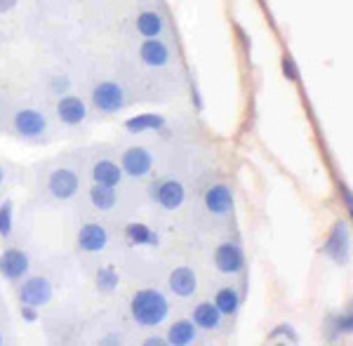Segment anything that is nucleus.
Instances as JSON below:
<instances>
[{
    "label": "nucleus",
    "instance_id": "obj_12",
    "mask_svg": "<svg viewBox=\"0 0 353 346\" xmlns=\"http://www.w3.org/2000/svg\"><path fill=\"white\" fill-rule=\"evenodd\" d=\"M57 116L68 128H76V125L85 123V118H88V106L76 94H64V97L57 101Z\"/></svg>",
    "mask_w": 353,
    "mask_h": 346
},
{
    "label": "nucleus",
    "instance_id": "obj_2",
    "mask_svg": "<svg viewBox=\"0 0 353 346\" xmlns=\"http://www.w3.org/2000/svg\"><path fill=\"white\" fill-rule=\"evenodd\" d=\"M323 254H327L334 264H346L351 254V231L346 222H334L330 236L323 245Z\"/></svg>",
    "mask_w": 353,
    "mask_h": 346
},
{
    "label": "nucleus",
    "instance_id": "obj_10",
    "mask_svg": "<svg viewBox=\"0 0 353 346\" xmlns=\"http://www.w3.org/2000/svg\"><path fill=\"white\" fill-rule=\"evenodd\" d=\"M14 130L19 137L36 139L48 130V121L38 109H19L14 113Z\"/></svg>",
    "mask_w": 353,
    "mask_h": 346
},
{
    "label": "nucleus",
    "instance_id": "obj_4",
    "mask_svg": "<svg viewBox=\"0 0 353 346\" xmlns=\"http://www.w3.org/2000/svg\"><path fill=\"white\" fill-rule=\"evenodd\" d=\"M214 269L219 271V274L224 276H238L241 271L245 269V252L243 247L238 245V243H221V245H217V250H214Z\"/></svg>",
    "mask_w": 353,
    "mask_h": 346
},
{
    "label": "nucleus",
    "instance_id": "obj_19",
    "mask_svg": "<svg viewBox=\"0 0 353 346\" xmlns=\"http://www.w3.org/2000/svg\"><path fill=\"white\" fill-rule=\"evenodd\" d=\"M125 241L130 243V245H146V247H158V243H161V238L153 229H149L146 224L141 222H130L125 226Z\"/></svg>",
    "mask_w": 353,
    "mask_h": 346
},
{
    "label": "nucleus",
    "instance_id": "obj_1",
    "mask_svg": "<svg viewBox=\"0 0 353 346\" xmlns=\"http://www.w3.org/2000/svg\"><path fill=\"white\" fill-rule=\"evenodd\" d=\"M130 314L137 325L141 327H156L165 323L170 316V304L163 292L146 287V290H137L130 299Z\"/></svg>",
    "mask_w": 353,
    "mask_h": 346
},
{
    "label": "nucleus",
    "instance_id": "obj_13",
    "mask_svg": "<svg viewBox=\"0 0 353 346\" xmlns=\"http://www.w3.org/2000/svg\"><path fill=\"white\" fill-rule=\"evenodd\" d=\"M168 283H170V290L181 299L193 297L198 290V278L191 266H176V269H172L170 271Z\"/></svg>",
    "mask_w": 353,
    "mask_h": 346
},
{
    "label": "nucleus",
    "instance_id": "obj_33",
    "mask_svg": "<svg viewBox=\"0 0 353 346\" xmlns=\"http://www.w3.org/2000/svg\"><path fill=\"white\" fill-rule=\"evenodd\" d=\"M191 99H193V104H196V109H198V111H203V99H201V94H198V90H196V88L191 90Z\"/></svg>",
    "mask_w": 353,
    "mask_h": 346
},
{
    "label": "nucleus",
    "instance_id": "obj_22",
    "mask_svg": "<svg viewBox=\"0 0 353 346\" xmlns=\"http://www.w3.org/2000/svg\"><path fill=\"white\" fill-rule=\"evenodd\" d=\"M241 292L236 290V287H221V290H217V294H214V306L219 309L221 316H236L238 309H241Z\"/></svg>",
    "mask_w": 353,
    "mask_h": 346
},
{
    "label": "nucleus",
    "instance_id": "obj_35",
    "mask_svg": "<svg viewBox=\"0 0 353 346\" xmlns=\"http://www.w3.org/2000/svg\"><path fill=\"white\" fill-rule=\"evenodd\" d=\"M121 342H123L121 337H104V339H101L99 344H104V346H106V344H121Z\"/></svg>",
    "mask_w": 353,
    "mask_h": 346
},
{
    "label": "nucleus",
    "instance_id": "obj_15",
    "mask_svg": "<svg viewBox=\"0 0 353 346\" xmlns=\"http://www.w3.org/2000/svg\"><path fill=\"white\" fill-rule=\"evenodd\" d=\"M203 203L212 214H226V212H231V207H233V194L226 184H212L205 191Z\"/></svg>",
    "mask_w": 353,
    "mask_h": 346
},
{
    "label": "nucleus",
    "instance_id": "obj_16",
    "mask_svg": "<svg viewBox=\"0 0 353 346\" xmlns=\"http://www.w3.org/2000/svg\"><path fill=\"white\" fill-rule=\"evenodd\" d=\"M92 179L94 184H104V186H113L118 189V184L123 181V170L116 161L111 158H101L92 165Z\"/></svg>",
    "mask_w": 353,
    "mask_h": 346
},
{
    "label": "nucleus",
    "instance_id": "obj_18",
    "mask_svg": "<svg viewBox=\"0 0 353 346\" xmlns=\"http://www.w3.org/2000/svg\"><path fill=\"white\" fill-rule=\"evenodd\" d=\"M134 26H137V31H139V36L161 38V33L165 31V19L161 12H156V10H144V12L137 14Z\"/></svg>",
    "mask_w": 353,
    "mask_h": 346
},
{
    "label": "nucleus",
    "instance_id": "obj_8",
    "mask_svg": "<svg viewBox=\"0 0 353 346\" xmlns=\"http://www.w3.org/2000/svg\"><path fill=\"white\" fill-rule=\"evenodd\" d=\"M151 196L163 210L172 212V210H179L184 205L186 191H184V184H179L176 179H163L151 186Z\"/></svg>",
    "mask_w": 353,
    "mask_h": 346
},
{
    "label": "nucleus",
    "instance_id": "obj_29",
    "mask_svg": "<svg viewBox=\"0 0 353 346\" xmlns=\"http://www.w3.org/2000/svg\"><path fill=\"white\" fill-rule=\"evenodd\" d=\"M50 88H52L57 94H64L66 90L71 88V81H68V76H54L52 83H50Z\"/></svg>",
    "mask_w": 353,
    "mask_h": 346
},
{
    "label": "nucleus",
    "instance_id": "obj_5",
    "mask_svg": "<svg viewBox=\"0 0 353 346\" xmlns=\"http://www.w3.org/2000/svg\"><path fill=\"white\" fill-rule=\"evenodd\" d=\"M19 299H21V304L41 309V306L50 304V299H52V283H50L45 276L26 278L19 287Z\"/></svg>",
    "mask_w": 353,
    "mask_h": 346
},
{
    "label": "nucleus",
    "instance_id": "obj_30",
    "mask_svg": "<svg viewBox=\"0 0 353 346\" xmlns=\"http://www.w3.org/2000/svg\"><path fill=\"white\" fill-rule=\"evenodd\" d=\"M21 318H24L26 323H36L38 320V309L36 306H28V304H21Z\"/></svg>",
    "mask_w": 353,
    "mask_h": 346
},
{
    "label": "nucleus",
    "instance_id": "obj_14",
    "mask_svg": "<svg viewBox=\"0 0 353 346\" xmlns=\"http://www.w3.org/2000/svg\"><path fill=\"white\" fill-rule=\"evenodd\" d=\"M139 59L144 61L146 66H151V69H163L170 61V48L161 38H146L139 48Z\"/></svg>",
    "mask_w": 353,
    "mask_h": 346
},
{
    "label": "nucleus",
    "instance_id": "obj_23",
    "mask_svg": "<svg viewBox=\"0 0 353 346\" xmlns=\"http://www.w3.org/2000/svg\"><path fill=\"white\" fill-rule=\"evenodd\" d=\"M90 203L101 210V212H106V210H113L118 203V194L113 186H104V184H92V189H90Z\"/></svg>",
    "mask_w": 353,
    "mask_h": 346
},
{
    "label": "nucleus",
    "instance_id": "obj_31",
    "mask_svg": "<svg viewBox=\"0 0 353 346\" xmlns=\"http://www.w3.org/2000/svg\"><path fill=\"white\" fill-rule=\"evenodd\" d=\"M17 3H19V0H0V14H5V12H10V10H14Z\"/></svg>",
    "mask_w": 353,
    "mask_h": 346
},
{
    "label": "nucleus",
    "instance_id": "obj_3",
    "mask_svg": "<svg viewBox=\"0 0 353 346\" xmlns=\"http://www.w3.org/2000/svg\"><path fill=\"white\" fill-rule=\"evenodd\" d=\"M92 104L101 113H118L125 109V90L113 81H101L92 90Z\"/></svg>",
    "mask_w": 353,
    "mask_h": 346
},
{
    "label": "nucleus",
    "instance_id": "obj_32",
    "mask_svg": "<svg viewBox=\"0 0 353 346\" xmlns=\"http://www.w3.org/2000/svg\"><path fill=\"white\" fill-rule=\"evenodd\" d=\"M339 191H341V198H344V205L351 207V191H349V186H346L344 181L339 184Z\"/></svg>",
    "mask_w": 353,
    "mask_h": 346
},
{
    "label": "nucleus",
    "instance_id": "obj_27",
    "mask_svg": "<svg viewBox=\"0 0 353 346\" xmlns=\"http://www.w3.org/2000/svg\"><path fill=\"white\" fill-rule=\"evenodd\" d=\"M276 339H285V342H297V330L288 323H281L269 332V342H276Z\"/></svg>",
    "mask_w": 353,
    "mask_h": 346
},
{
    "label": "nucleus",
    "instance_id": "obj_20",
    "mask_svg": "<svg viewBox=\"0 0 353 346\" xmlns=\"http://www.w3.org/2000/svg\"><path fill=\"white\" fill-rule=\"evenodd\" d=\"M125 130L130 134H141V132H158V130H165V118L158 116V113H139V116H132L125 121Z\"/></svg>",
    "mask_w": 353,
    "mask_h": 346
},
{
    "label": "nucleus",
    "instance_id": "obj_36",
    "mask_svg": "<svg viewBox=\"0 0 353 346\" xmlns=\"http://www.w3.org/2000/svg\"><path fill=\"white\" fill-rule=\"evenodd\" d=\"M3 181H5V170L0 167V186H3Z\"/></svg>",
    "mask_w": 353,
    "mask_h": 346
},
{
    "label": "nucleus",
    "instance_id": "obj_17",
    "mask_svg": "<svg viewBox=\"0 0 353 346\" xmlns=\"http://www.w3.org/2000/svg\"><path fill=\"white\" fill-rule=\"evenodd\" d=\"M221 318H224V316L219 314V309L212 302H201L191 314L193 325H196L198 330H208V332L217 330V327L221 325Z\"/></svg>",
    "mask_w": 353,
    "mask_h": 346
},
{
    "label": "nucleus",
    "instance_id": "obj_21",
    "mask_svg": "<svg viewBox=\"0 0 353 346\" xmlns=\"http://www.w3.org/2000/svg\"><path fill=\"white\" fill-rule=\"evenodd\" d=\"M198 337V327L193 325V320H174L168 330V344L172 346H186V344H193Z\"/></svg>",
    "mask_w": 353,
    "mask_h": 346
},
{
    "label": "nucleus",
    "instance_id": "obj_9",
    "mask_svg": "<svg viewBox=\"0 0 353 346\" xmlns=\"http://www.w3.org/2000/svg\"><path fill=\"white\" fill-rule=\"evenodd\" d=\"M76 241H78V250H81V252L94 254V252H101V250L109 245V231H106L99 222H88L78 229Z\"/></svg>",
    "mask_w": 353,
    "mask_h": 346
},
{
    "label": "nucleus",
    "instance_id": "obj_28",
    "mask_svg": "<svg viewBox=\"0 0 353 346\" xmlns=\"http://www.w3.org/2000/svg\"><path fill=\"white\" fill-rule=\"evenodd\" d=\"M281 69H283V76H285V81H290V83H297L299 81V66H297V61L292 59V54H283Z\"/></svg>",
    "mask_w": 353,
    "mask_h": 346
},
{
    "label": "nucleus",
    "instance_id": "obj_26",
    "mask_svg": "<svg viewBox=\"0 0 353 346\" xmlns=\"http://www.w3.org/2000/svg\"><path fill=\"white\" fill-rule=\"evenodd\" d=\"M14 224V205L12 201L0 203V238H10Z\"/></svg>",
    "mask_w": 353,
    "mask_h": 346
},
{
    "label": "nucleus",
    "instance_id": "obj_6",
    "mask_svg": "<svg viewBox=\"0 0 353 346\" xmlns=\"http://www.w3.org/2000/svg\"><path fill=\"white\" fill-rule=\"evenodd\" d=\"M28 266H31V259H28V254L19 247H8L0 254V276L10 283L21 281V278L28 274Z\"/></svg>",
    "mask_w": 353,
    "mask_h": 346
},
{
    "label": "nucleus",
    "instance_id": "obj_11",
    "mask_svg": "<svg viewBox=\"0 0 353 346\" xmlns=\"http://www.w3.org/2000/svg\"><path fill=\"white\" fill-rule=\"evenodd\" d=\"M153 167V156L144 146H132L123 153L121 158V170L123 174H130V177H146Z\"/></svg>",
    "mask_w": 353,
    "mask_h": 346
},
{
    "label": "nucleus",
    "instance_id": "obj_7",
    "mask_svg": "<svg viewBox=\"0 0 353 346\" xmlns=\"http://www.w3.org/2000/svg\"><path fill=\"white\" fill-rule=\"evenodd\" d=\"M48 189L57 201H71L78 194V189H81V177L71 167H59L50 174Z\"/></svg>",
    "mask_w": 353,
    "mask_h": 346
},
{
    "label": "nucleus",
    "instance_id": "obj_24",
    "mask_svg": "<svg viewBox=\"0 0 353 346\" xmlns=\"http://www.w3.org/2000/svg\"><path fill=\"white\" fill-rule=\"evenodd\" d=\"M94 285L99 292L111 294V292H116L118 285H121V276H118V271L113 269V266H101L94 276Z\"/></svg>",
    "mask_w": 353,
    "mask_h": 346
},
{
    "label": "nucleus",
    "instance_id": "obj_37",
    "mask_svg": "<svg viewBox=\"0 0 353 346\" xmlns=\"http://www.w3.org/2000/svg\"><path fill=\"white\" fill-rule=\"evenodd\" d=\"M0 344H3V334H0Z\"/></svg>",
    "mask_w": 353,
    "mask_h": 346
},
{
    "label": "nucleus",
    "instance_id": "obj_34",
    "mask_svg": "<svg viewBox=\"0 0 353 346\" xmlns=\"http://www.w3.org/2000/svg\"><path fill=\"white\" fill-rule=\"evenodd\" d=\"M144 344L146 346H163V344H168V339H163V337H149Z\"/></svg>",
    "mask_w": 353,
    "mask_h": 346
},
{
    "label": "nucleus",
    "instance_id": "obj_25",
    "mask_svg": "<svg viewBox=\"0 0 353 346\" xmlns=\"http://www.w3.org/2000/svg\"><path fill=\"white\" fill-rule=\"evenodd\" d=\"M327 332H330V337H341V334H351L353 332V316H351V311H346V314L330 316Z\"/></svg>",
    "mask_w": 353,
    "mask_h": 346
}]
</instances>
